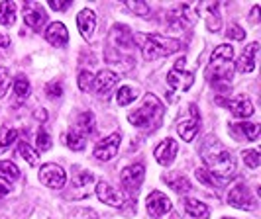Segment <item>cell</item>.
I'll list each match as a JSON object with an SVG mask.
<instances>
[{
    "label": "cell",
    "instance_id": "1f68e13d",
    "mask_svg": "<svg viewBox=\"0 0 261 219\" xmlns=\"http://www.w3.org/2000/svg\"><path fill=\"white\" fill-rule=\"evenodd\" d=\"M136 100V90L132 86H120V90L116 94V102L118 106H128Z\"/></svg>",
    "mask_w": 261,
    "mask_h": 219
},
{
    "label": "cell",
    "instance_id": "9a60e30c",
    "mask_svg": "<svg viewBox=\"0 0 261 219\" xmlns=\"http://www.w3.org/2000/svg\"><path fill=\"white\" fill-rule=\"evenodd\" d=\"M110 43L114 49H132L134 47V34L128 26H116L110 29Z\"/></svg>",
    "mask_w": 261,
    "mask_h": 219
},
{
    "label": "cell",
    "instance_id": "836d02e7",
    "mask_svg": "<svg viewBox=\"0 0 261 219\" xmlns=\"http://www.w3.org/2000/svg\"><path fill=\"white\" fill-rule=\"evenodd\" d=\"M18 153L24 157V159L28 161V165H32V167L38 163V153H36V151H34V149H32L26 141L18 143Z\"/></svg>",
    "mask_w": 261,
    "mask_h": 219
},
{
    "label": "cell",
    "instance_id": "74e56055",
    "mask_svg": "<svg viewBox=\"0 0 261 219\" xmlns=\"http://www.w3.org/2000/svg\"><path fill=\"white\" fill-rule=\"evenodd\" d=\"M92 80H94V75L91 71H81L79 73V88L83 92H87L92 86Z\"/></svg>",
    "mask_w": 261,
    "mask_h": 219
},
{
    "label": "cell",
    "instance_id": "e575fe53",
    "mask_svg": "<svg viewBox=\"0 0 261 219\" xmlns=\"http://www.w3.org/2000/svg\"><path fill=\"white\" fill-rule=\"evenodd\" d=\"M242 157H244V161H246V165L249 168H257L261 165V155L257 149H246L242 153Z\"/></svg>",
    "mask_w": 261,
    "mask_h": 219
},
{
    "label": "cell",
    "instance_id": "6da1fadb",
    "mask_svg": "<svg viewBox=\"0 0 261 219\" xmlns=\"http://www.w3.org/2000/svg\"><path fill=\"white\" fill-rule=\"evenodd\" d=\"M202 159H204V165H206L204 170L210 172L214 178H218L222 184H226L230 178H234V172H236L234 157L216 139L208 141L202 147Z\"/></svg>",
    "mask_w": 261,
    "mask_h": 219
},
{
    "label": "cell",
    "instance_id": "83f0119b",
    "mask_svg": "<svg viewBox=\"0 0 261 219\" xmlns=\"http://www.w3.org/2000/svg\"><path fill=\"white\" fill-rule=\"evenodd\" d=\"M16 22V4L14 2H2L0 4V24L12 26Z\"/></svg>",
    "mask_w": 261,
    "mask_h": 219
},
{
    "label": "cell",
    "instance_id": "f35d334b",
    "mask_svg": "<svg viewBox=\"0 0 261 219\" xmlns=\"http://www.w3.org/2000/svg\"><path fill=\"white\" fill-rule=\"evenodd\" d=\"M36 143H38V149H39V151H47V149L51 147V137H49V133H47V131H45L43 128H41L38 131Z\"/></svg>",
    "mask_w": 261,
    "mask_h": 219
},
{
    "label": "cell",
    "instance_id": "bcb514c9",
    "mask_svg": "<svg viewBox=\"0 0 261 219\" xmlns=\"http://www.w3.org/2000/svg\"><path fill=\"white\" fill-rule=\"evenodd\" d=\"M0 47H10V39L6 38L4 34H0Z\"/></svg>",
    "mask_w": 261,
    "mask_h": 219
},
{
    "label": "cell",
    "instance_id": "f6af8a7d",
    "mask_svg": "<svg viewBox=\"0 0 261 219\" xmlns=\"http://www.w3.org/2000/svg\"><path fill=\"white\" fill-rule=\"evenodd\" d=\"M251 24H257L259 22V6H253V10H251Z\"/></svg>",
    "mask_w": 261,
    "mask_h": 219
},
{
    "label": "cell",
    "instance_id": "7bdbcfd3",
    "mask_svg": "<svg viewBox=\"0 0 261 219\" xmlns=\"http://www.w3.org/2000/svg\"><path fill=\"white\" fill-rule=\"evenodd\" d=\"M226 36L230 39H234V41H242V39L246 38V32L238 26V24H234V26L228 27V34H226Z\"/></svg>",
    "mask_w": 261,
    "mask_h": 219
},
{
    "label": "cell",
    "instance_id": "52a82bcc",
    "mask_svg": "<svg viewBox=\"0 0 261 219\" xmlns=\"http://www.w3.org/2000/svg\"><path fill=\"white\" fill-rule=\"evenodd\" d=\"M92 186H94V174H92L91 170H81L79 174L73 176V180H71V192H67V198L85 200V198L91 196Z\"/></svg>",
    "mask_w": 261,
    "mask_h": 219
},
{
    "label": "cell",
    "instance_id": "f546056e",
    "mask_svg": "<svg viewBox=\"0 0 261 219\" xmlns=\"http://www.w3.org/2000/svg\"><path fill=\"white\" fill-rule=\"evenodd\" d=\"M16 139H18V129H12V128L0 129V153L8 151L10 145L16 143Z\"/></svg>",
    "mask_w": 261,
    "mask_h": 219
},
{
    "label": "cell",
    "instance_id": "60d3db41",
    "mask_svg": "<svg viewBox=\"0 0 261 219\" xmlns=\"http://www.w3.org/2000/svg\"><path fill=\"white\" fill-rule=\"evenodd\" d=\"M69 219H98V215H96V211H94V209L81 207V209H75Z\"/></svg>",
    "mask_w": 261,
    "mask_h": 219
},
{
    "label": "cell",
    "instance_id": "d590c367",
    "mask_svg": "<svg viewBox=\"0 0 261 219\" xmlns=\"http://www.w3.org/2000/svg\"><path fill=\"white\" fill-rule=\"evenodd\" d=\"M196 178L202 182V184H210V186H224L222 182L218 180V178H214L210 172H206L204 168H196Z\"/></svg>",
    "mask_w": 261,
    "mask_h": 219
},
{
    "label": "cell",
    "instance_id": "4316f807",
    "mask_svg": "<svg viewBox=\"0 0 261 219\" xmlns=\"http://www.w3.org/2000/svg\"><path fill=\"white\" fill-rule=\"evenodd\" d=\"M163 180L169 184L171 190H175V192L179 194H187L191 190V182L187 180L183 174H179V172H171L169 176H165Z\"/></svg>",
    "mask_w": 261,
    "mask_h": 219
},
{
    "label": "cell",
    "instance_id": "7c38bea8",
    "mask_svg": "<svg viewBox=\"0 0 261 219\" xmlns=\"http://www.w3.org/2000/svg\"><path fill=\"white\" fill-rule=\"evenodd\" d=\"M24 22H26V26H30L32 29H36L39 32L43 24L47 22V12H45V8L39 4V2H26V6H24Z\"/></svg>",
    "mask_w": 261,
    "mask_h": 219
},
{
    "label": "cell",
    "instance_id": "2e32d148",
    "mask_svg": "<svg viewBox=\"0 0 261 219\" xmlns=\"http://www.w3.org/2000/svg\"><path fill=\"white\" fill-rule=\"evenodd\" d=\"M94 192H96V196H98V200H100V202H105L106 206H112V207L124 206V196L118 192V190H114L108 182L100 180L98 184H96Z\"/></svg>",
    "mask_w": 261,
    "mask_h": 219
},
{
    "label": "cell",
    "instance_id": "ffe728a7",
    "mask_svg": "<svg viewBox=\"0 0 261 219\" xmlns=\"http://www.w3.org/2000/svg\"><path fill=\"white\" fill-rule=\"evenodd\" d=\"M259 51V43H249L248 47L244 49V53L240 55L238 63L234 65V69L238 73H251L255 69V55Z\"/></svg>",
    "mask_w": 261,
    "mask_h": 219
},
{
    "label": "cell",
    "instance_id": "ba28073f",
    "mask_svg": "<svg viewBox=\"0 0 261 219\" xmlns=\"http://www.w3.org/2000/svg\"><path fill=\"white\" fill-rule=\"evenodd\" d=\"M39 180L47 188H51V190H61L67 182V174L59 165L47 163V165H43L39 168Z\"/></svg>",
    "mask_w": 261,
    "mask_h": 219
},
{
    "label": "cell",
    "instance_id": "ee69618b",
    "mask_svg": "<svg viewBox=\"0 0 261 219\" xmlns=\"http://www.w3.org/2000/svg\"><path fill=\"white\" fill-rule=\"evenodd\" d=\"M71 6V0H49V8L55 12H65Z\"/></svg>",
    "mask_w": 261,
    "mask_h": 219
},
{
    "label": "cell",
    "instance_id": "5b68a950",
    "mask_svg": "<svg viewBox=\"0 0 261 219\" xmlns=\"http://www.w3.org/2000/svg\"><path fill=\"white\" fill-rule=\"evenodd\" d=\"M198 2H193V4H189V2H185V4H177V6H173L169 12H167V22L171 24V27H189L193 26L196 22V18H198Z\"/></svg>",
    "mask_w": 261,
    "mask_h": 219
},
{
    "label": "cell",
    "instance_id": "d6a6232c",
    "mask_svg": "<svg viewBox=\"0 0 261 219\" xmlns=\"http://www.w3.org/2000/svg\"><path fill=\"white\" fill-rule=\"evenodd\" d=\"M85 143H87V139H85L83 135H79L75 129H71V131L67 133V145H69V149H73V151H83V149H85Z\"/></svg>",
    "mask_w": 261,
    "mask_h": 219
},
{
    "label": "cell",
    "instance_id": "d4e9b609",
    "mask_svg": "<svg viewBox=\"0 0 261 219\" xmlns=\"http://www.w3.org/2000/svg\"><path fill=\"white\" fill-rule=\"evenodd\" d=\"M185 211L195 219H208L210 217L208 206H204L202 202L193 200V198H187V200H185Z\"/></svg>",
    "mask_w": 261,
    "mask_h": 219
},
{
    "label": "cell",
    "instance_id": "c3c4849f",
    "mask_svg": "<svg viewBox=\"0 0 261 219\" xmlns=\"http://www.w3.org/2000/svg\"><path fill=\"white\" fill-rule=\"evenodd\" d=\"M8 192H10V188H8L6 184H0V198H4V196H8Z\"/></svg>",
    "mask_w": 261,
    "mask_h": 219
},
{
    "label": "cell",
    "instance_id": "9c48e42d",
    "mask_svg": "<svg viewBox=\"0 0 261 219\" xmlns=\"http://www.w3.org/2000/svg\"><path fill=\"white\" fill-rule=\"evenodd\" d=\"M198 128H200V116H198V108L196 104H191L189 106V116L179 121V135L183 137L187 143H191L195 139V135L198 133Z\"/></svg>",
    "mask_w": 261,
    "mask_h": 219
},
{
    "label": "cell",
    "instance_id": "4dcf8cb0",
    "mask_svg": "<svg viewBox=\"0 0 261 219\" xmlns=\"http://www.w3.org/2000/svg\"><path fill=\"white\" fill-rule=\"evenodd\" d=\"M30 80H28L24 75H18L16 80H14V92H16V96L18 98H28L30 96Z\"/></svg>",
    "mask_w": 261,
    "mask_h": 219
},
{
    "label": "cell",
    "instance_id": "4fadbf2b",
    "mask_svg": "<svg viewBox=\"0 0 261 219\" xmlns=\"http://www.w3.org/2000/svg\"><path fill=\"white\" fill-rule=\"evenodd\" d=\"M120 139H122L120 133H112V135L105 137L102 141H98L96 147H94V157L98 161H110V159H114L118 155V149H120Z\"/></svg>",
    "mask_w": 261,
    "mask_h": 219
},
{
    "label": "cell",
    "instance_id": "7402d4cb",
    "mask_svg": "<svg viewBox=\"0 0 261 219\" xmlns=\"http://www.w3.org/2000/svg\"><path fill=\"white\" fill-rule=\"evenodd\" d=\"M77 26H79V32H81L83 38L91 39L92 34H94V29H96V16H94V12L89 10V8L81 10L77 16Z\"/></svg>",
    "mask_w": 261,
    "mask_h": 219
},
{
    "label": "cell",
    "instance_id": "484cf974",
    "mask_svg": "<svg viewBox=\"0 0 261 219\" xmlns=\"http://www.w3.org/2000/svg\"><path fill=\"white\" fill-rule=\"evenodd\" d=\"M230 128H232V131H234L236 135H242V137H246L248 141H255L257 135H259V126H257V123L244 121V123H234V126H230Z\"/></svg>",
    "mask_w": 261,
    "mask_h": 219
},
{
    "label": "cell",
    "instance_id": "3957f363",
    "mask_svg": "<svg viewBox=\"0 0 261 219\" xmlns=\"http://www.w3.org/2000/svg\"><path fill=\"white\" fill-rule=\"evenodd\" d=\"M163 104L159 102V98L153 96V94H147L145 96V102L140 110H136L134 114L128 116V121L132 126L136 128H142V129H155L161 119H163Z\"/></svg>",
    "mask_w": 261,
    "mask_h": 219
},
{
    "label": "cell",
    "instance_id": "603a6c76",
    "mask_svg": "<svg viewBox=\"0 0 261 219\" xmlns=\"http://www.w3.org/2000/svg\"><path fill=\"white\" fill-rule=\"evenodd\" d=\"M222 104L234 114L236 117H249L253 114V104L248 98H238V100H222Z\"/></svg>",
    "mask_w": 261,
    "mask_h": 219
},
{
    "label": "cell",
    "instance_id": "8fae6325",
    "mask_svg": "<svg viewBox=\"0 0 261 219\" xmlns=\"http://www.w3.org/2000/svg\"><path fill=\"white\" fill-rule=\"evenodd\" d=\"M228 204L238 207V209H253L255 200H253V196L246 184H236L228 194Z\"/></svg>",
    "mask_w": 261,
    "mask_h": 219
},
{
    "label": "cell",
    "instance_id": "d6986e66",
    "mask_svg": "<svg viewBox=\"0 0 261 219\" xmlns=\"http://www.w3.org/2000/svg\"><path fill=\"white\" fill-rule=\"evenodd\" d=\"M116 84H118V77H116V73H112V71H100V73L94 77V80H92L94 92H96L98 96L110 94V90H112Z\"/></svg>",
    "mask_w": 261,
    "mask_h": 219
},
{
    "label": "cell",
    "instance_id": "b9f144b4",
    "mask_svg": "<svg viewBox=\"0 0 261 219\" xmlns=\"http://www.w3.org/2000/svg\"><path fill=\"white\" fill-rule=\"evenodd\" d=\"M61 94H63V86L59 82H49L45 86V96H49V98H59Z\"/></svg>",
    "mask_w": 261,
    "mask_h": 219
},
{
    "label": "cell",
    "instance_id": "f1b7e54d",
    "mask_svg": "<svg viewBox=\"0 0 261 219\" xmlns=\"http://www.w3.org/2000/svg\"><path fill=\"white\" fill-rule=\"evenodd\" d=\"M0 178L8 182H16L20 178V170L10 161H0Z\"/></svg>",
    "mask_w": 261,
    "mask_h": 219
},
{
    "label": "cell",
    "instance_id": "ab89813d",
    "mask_svg": "<svg viewBox=\"0 0 261 219\" xmlns=\"http://www.w3.org/2000/svg\"><path fill=\"white\" fill-rule=\"evenodd\" d=\"M8 86H10V73L6 67H0V98L6 96Z\"/></svg>",
    "mask_w": 261,
    "mask_h": 219
},
{
    "label": "cell",
    "instance_id": "277c9868",
    "mask_svg": "<svg viewBox=\"0 0 261 219\" xmlns=\"http://www.w3.org/2000/svg\"><path fill=\"white\" fill-rule=\"evenodd\" d=\"M181 49V41L167 36H159V34H149L144 41V57L145 61H155L161 57L173 55Z\"/></svg>",
    "mask_w": 261,
    "mask_h": 219
},
{
    "label": "cell",
    "instance_id": "7a4b0ae2",
    "mask_svg": "<svg viewBox=\"0 0 261 219\" xmlns=\"http://www.w3.org/2000/svg\"><path fill=\"white\" fill-rule=\"evenodd\" d=\"M234 47L222 43L210 55V65L206 69V78L212 84H228L234 77Z\"/></svg>",
    "mask_w": 261,
    "mask_h": 219
},
{
    "label": "cell",
    "instance_id": "8d00e7d4",
    "mask_svg": "<svg viewBox=\"0 0 261 219\" xmlns=\"http://www.w3.org/2000/svg\"><path fill=\"white\" fill-rule=\"evenodd\" d=\"M126 6L130 8L132 12L138 14V16H147V14H149V4H147V2H142V0H138V2L128 0V2H126Z\"/></svg>",
    "mask_w": 261,
    "mask_h": 219
},
{
    "label": "cell",
    "instance_id": "cb8c5ba5",
    "mask_svg": "<svg viewBox=\"0 0 261 219\" xmlns=\"http://www.w3.org/2000/svg\"><path fill=\"white\" fill-rule=\"evenodd\" d=\"M73 129L77 131L79 135H83V137L87 139L92 131H94V114H92V112H83V114H79Z\"/></svg>",
    "mask_w": 261,
    "mask_h": 219
},
{
    "label": "cell",
    "instance_id": "681fc988",
    "mask_svg": "<svg viewBox=\"0 0 261 219\" xmlns=\"http://www.w3.org/2000/svg\"><path fill=\"white\" fill-rule=\"evenodd\" d=\"M222 219H232V217H222Z\"/></svg>",
    "mask_w": 261,
    "mask_h": 219
},
{
    "label": "cell",
    "instance_id": "ac0fdd59",
    "mask_svg": "<svg viewBox=\"0 0 261 219\" xmlns=\"http://www.w3.org/2000/svg\"><path fill=\"white\" fill-rule=\"evenodd\" d=\"M198 12H204V16H206V27H208L210 32H218L222 27L220 4L218 2H202V4H198Z\"/></svg>",
    "mask_w": 261,
    "mask_h": 219
},
{
    "label": "cell",
    "instance_id": "30bf717a",
    "mask_svg": "<svg viewBox=\"0 0 261 219\" xmlns=\"http://www.w3.org/2000/svg\"><path fill=\"white\" fill-rule=\"evenodd\" d=\"M144 176H145V168H144V165H140V163H138V165L126 167L124 170H122V174H120L124 188H126L130 194H138L140 186H142V182H144Z\"/></svg>",
    "mask_w": 261,
    "mask_h": 219
},
{
    "label": "cell",
    "instance_id": "7dc6e473",
    "mask_svg": "<svg viewBox=\"0 0 261 219\" xmlns=\"http://www.w3.org/2000/svg\"><path fill=\"white\" fill-rule=\"evenodd\" d=\"M36 117H38L39 121H45V119H47V112H45V110H38V112H36Z\"/></svg>",
    "mask_w": 261,
    "mask_h": 219
},
{
    "label": "cell",
    "instance_id": "8992f818",
    "mask_svg": "<svg viewBox=\"0 0 261 219\" xmlns=\"http://www.w3.org/2000/svg\"><path fill=\"white\" fill-rule=\"evenodd\" d=\"M185 65H187V59L181 57V59H177V63L173 65V69L167 73V84H169L171 90L185 92L193 86V82H195V73H193V71H187Z\"/></svg>",
    "mask_w": 261,
    "mask_h": 219
},
{
    "label": "cell",
    "instance_id": "5bb4252c",
    "mask_svg": "<svg viewBox=\"0 0 261 219\" xmlns=\"http://www.w3.org/2000/svg\"><path fill=\"white\" fill-rule=\"evenodd\" d=\"M147 211L151 217H161L171 211V200L163 192L153 190L147 196Z\"/></svg>",
    "mask_w": 261,
    "mask_h": 219
},
{
    "label": "cell",
    "instance_id": "44dd1931",
    "mask_svg": "<svg viewBox=\"0 0 261 219\" xmlns=\"http://www.w3.org/2000/svg\"><path fill=\"white\" fill-rule=\"evenodd\" d=\"M45 39L51 43L53 47H65L69 41V32L61 22H53L45 29Z\"/></svg>",
    "mask_w": 261,
    "mask_h": 219
},
{
    "label": "cell",
    "instance_id": "e0dca14e",
    "mask_svg": "<svg viewBox=\"0 0 261 219\" xmlns=\"http://www.w3.org/2000/svg\"><path fill=\"white\" fill-rule=\"evenodd\" d=\"M177 151H179V145L175 139H163V141L159 143L155 147V151H153V157L157 159V163L159 165H163V167H167L173 163V159L177 157Z\"/></svg>",
    "mask_w": 261,
    "mask_h": 219
}]
</instances>
